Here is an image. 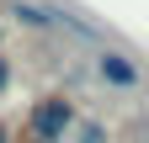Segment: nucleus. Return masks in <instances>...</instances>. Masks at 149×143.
<instances>
[{"mask_svg": "<svg viewBox=\"0 0 149 143\" xmlns=\"http://www.w3.org/2000/svg\"><path fill=\"white\" fill-rule=\"evenodd\" d=\"M69 127H74V101L69 96H43V101L32 106V133L43 138V143L69 138Z\"/></svg>", "mask_w": 149, "mask_h": 143, "instance_id": "1", "label": "nucleus"}, {"mask_svg": "<svg viewBox=\"0 0 149 143\" xmlns=\"http://www.w3.org/2000/svg\"><path fill=\"white\" fill-rule=\"evenodd\" d=\"M96 74L112 85V90H139V85H144V69H139V58H133V53H123V48H101L96 53Z\"/></svg>", "mask_w": 149, "mask_h": 143, "instance_id": "2", "label": "nucleus"}, {"mask_svg": "<svg viewBox=\"0 0 149 143\" xmlns=\"http://www.w3.org/2000/svg\"><path fill=\"white\" fill-rule=\"evenodd\" d=\"M69 138H74V143H107V127H101L96 117H85V122H74V127H69Z\"/></svg>", "mask_w": 149, "mask_h": 143, "instance_id": "3", "label": "nucleus"}, {"mask_svg": "<svg viewBox=\"0 0 149 143\" xmlns=\"http://www.w3.org/2000/svg\"><path fill=\"white\" fill-rule=\"evenodd\" d=\"M6 85H11V64L0 58V90H6Z\"/></svg>", "mask_w": 149, "mask_h": 143, "instance_id": "4", "label": "nucleus"}, {"mask_svg": "<svg viewBox=\"0 0 149 143\" xmlns=\"http://www.w3.org/2000/svg\"><path fill=\"white\" fill-rule=\"evenodd\" d=\"M0 143H6V133H0Z\"/></svg>", "mask_w": 149, "mask_h": 143, "instance_id": "5", "label": "nucleus"}]
</instances>
